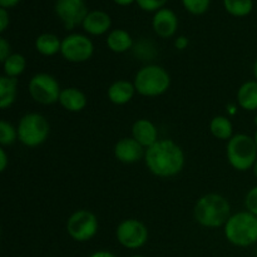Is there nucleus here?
<instances>
[{
    "instance_id": "obj_21",
    "label": "nucleus",
    "mask_w": 257,
    "mask_h": 257,
    "mask_svg": "<svg viewBox=\"0 0 257 257\" xmlns=\"http://www.w3.org/2000/svg\"><path fill=\"white\" fill-rule=\"evenodd\" d=\"M35 47L43 55H54L62 48V42L54 34H42L37 38Z\"/></svg>"
},
{
    "instance_id": "obj_24",
    "label": "nucleus",
    "mask_w": 257,
    "mask_h": 257,
    "mask_svg": "<svg viewBox=\"0 0 257 257\" xmlns=\"http://www.w3.org/2000/svg\"><path fill=\"white\" fill-rule=\"evenodd\" d=\"M25 58L20 54H12L4 62V70L8 77L15 78L22 74L25 69Z\"/></svg>"
},
{
    "instance_id": "obj_10",
    "label": "nucleus",
    "mask_w": 257,
    "mask_h": 257,
    "mask_svg": "<svg viewBox=\"0 0 257 257\" xmlns=\"http://www.w3.org/2000/svg\"><path fill=\"white\" fill-rule=\"evenodd\" d=\"M148 238V230L141 221L125 220L118 226L117 240L127 248L142 247Z\"/></svg>"
},
{
    "instance_id": "obj_36",
    "label": "nucleus",
    "mask_w": 257,
    "mask_h": 257,
    "mask_svg": "<svg viewBox=\"0 0 257 257\" xmlns=\"http://www.w3.org/2000/svg\"><path fill=\"white\" fill-rule=\"evenodd\" d=\"M252 170H253V173H255V176L257 177V160H256V162L253 163V166H252Z\"/></svg>"
},
{
    "instance_id": "obj_27",
    "label": "nucleus",
    "mask_w": 257,
    "mask_h": 257,
    "mask_svg": "<svg viewBox=\"0 0 257 257\" xmlns=\"http://www.w3.org/2000/svg\"><path fill=\"white\" fill-rule=\"evenodd\" d=\"M136 2L145 12H158L160 9H162L167 0H136Z\"/></svg>"
},
{
    "instance_id": "obj_5",
    "label": "nucleus",
    "mask_w": 257,
    "mask_h": 257,
    "mask_svg": "<svg viewBox=\"0 0 257 257\" xmlns=\"http://www.w3.org/2000/svg\"><path fill=\"white\" fill-rule=\"evenodd\" d=\"M227 158L233 168L247 171L257 160V146L255 138L247 135H236L228 141Z\"/></svg>"
},
{
    "instance_id": "obj_6",
    "label": "nucleus",
    "mask_w": 257,
    "mask_h": 257,
    "mask_svg": "<svg viewBox=\"0 0 257 257\" xmlns=\"http://www.w3.org/2000/svg\"><path fill=\"white\" fill-rule=\"evenodd\" d=\"M49 131V123L43 115L30 113L20 119L18 125V137L28 147H37L47 140Z\"/></svg>"
},
{
    "instance_id": "obj_9",
    "label": "nucleus",
    "mask_w": 257,
    "mask_h": 257,
    "mask_svg": "<svg viewBox=\"0 0 257 257\" xmlns=\"http://www.w3.org/2000/svg\"><path fill=\"white\" fill-rule=\"evenodd\" d=\"M93 43L89 38L82 34H70L62 40L60 53L67 60L73 63L85 62L93 54Z\"/></svg>"
},
{
    "instance_id": "obj_20",
    "label": "nucleus",
    "mask_w": 257,
    "mask_h": 257,
    "mask_svg": "<svg viewBox=\"0 0 257 257\" xmlns=\"http://www.w3.org/2000/svg\"><path fill=\"white\" fill-rule=\"evenodd\" d=\"M133 40L130 33L123 29H115L109 33L107 38V45L115 53H124L132 47Z\"/></svg>"
},
{
    "instance_id": "obj_28",
    "label": "nucleus",
    "mask_w": 257,
    "mask_h": 257,
    "mask_svg": "<svg viewBox=\"0 0 257 257\" xmlns=\"http://www.w3.org/2000/svg\"><path fill=\"white\" fill-rule=\"evenodd\" d=\"M245 205L246 208L248 210V212L257 216V186L247 193L245 200Z\"/></svg>"
},
{
    "instance_id": "obj_23",
    "label": "nucleus",
    "mask_w": 257,
    "mask_h": 257,
    "mask_svg": "<svg viewBox=\"0 0 257 257\" xmlns=\"http://www.w3.org/2000/svg\"><path fill=\"white\" fill-rule=\"evenodd\" d=\"M223 5L228 14L233 17H246L252 12V0H223Z\"/></svg>"
},
{
    "instance_id": "obj_26",
    "label": "nucleus",
    "mask_w": 257,
    "mask_h": 257,
    "mask_svg": "<svg viewBox=\"0 0 257 257\" xmlns=\"http://www.w3.org/2000/svg\"><path fill=\"white\" fill-rule=\"evenodd\" d=\"M211 0H182L183 7L193 15H201L210 8Z\"/></svg>"
},
{
    "instance_id": "obj_17",
    "label": "nucleus",
    "mask_w": 257,
    "mask_h": 257,
    "mask_svg": "<svg viewBox=\"0 0 257 257\" xmlns=\"http://www.w3.org/2000/svg\"><path fill=\"white\" fill-rule=\"evenodd\" d=\"M59 102L69 112H80L87 104V98L77 88H67L60 93Z\"/></svg>"
},
{
    "instance_id": "obj_18",
    "label": "nucleus",
    "mask_w": 257,
    "mask_h": 257,
    "mask_svg": "<svg viewBox=\"0 0 257 257\" xmlns=\"http://www.w3.org/2000/svg\"><path fill=\"white\" fill-rule=\"evenodd\" d=\"M238 104L246 110L257 109V80L246 82L237 92Z\"/></svg>"
},
{
    "instance_id": "obj_12",
    "label": "nucleus",
    "mask_w": 257,
    "mask_h": 257,
    "mask_svg": "<svg viewBox=\"0 0 257 257\" xmlns=\"http://www.w3.org/2000/svg\"><path fill=\"white\" fill-rule=\"evenodd\" d=\"M152 24L157 35L161 38H171L177 30L178 20L172 10L162 8L156 12Z\"/></svg>"
},
{
    "instance_id": "obj_33",
    "label": "nucleus",
    "mask_w": 257,
    "mask_h": 257,
    "mask_svg": "<svg viewBox=\"0 0 257 257\" xmlns=\"http://www.w3.org/2000/svg\"><path fill=\"white\" fill-rule=\"evenodd\" d=\"M188 44V40L187 38L185 37H180L177 38V40H176V47L178 48V49H185L186 47H187Z\"/></svg>"
},
{
    "instance_id": "obj_2",
    "label": "nucleus",
    "mask_w": 257,
    "mask_h": 257,
    "mask_svg": "<svg viewBox=\"0 0 257 257\" xmlns=\"http://www.w3.org/2000/svg\"><path fill=\"white\" fill-rule=\"evenodd\" d=\"M231 207L225 197L210 193L197 201L195 206V218L205 227H220L226 225L231 217Z\"/></svg>"
},
{
    "instance_id": "obj_32",
    "label": "nucleus",
    "mask_w": 257,
    "mask_h": 257,
    "mask_svg": "<svg viewBox=\"0 0 257 257\" xmlns=\"http://www.w3.org/2000/svg\"><path fill=\"white\" fill-rule=\"evenodd\" d=\"M20 0H0V7L8 9V8H13L17 4H19Z\"/></svg>"
},
{
    "instance_id": "obj_38",
    "label": "nucleus",
    "mask_w": 257,
    "mask_h": 257,
    "mask_svg": "<svg viewBox=\"0 0 257 257\" xmlns=\"http://www.w3.org/2000/svg\"><path fill=\"white\" fill-rule=\"evenodd\" d=\"M255 142H256V146H257V132H256V135H255Z\"/></svg>"
},
{
    "instance_id": "obj_11",
    "label": "nucleus",
    "mask_w": 257,
    "mask_h": 257,
    "mask_svg": "<svg viewBox=\"0 0 257 257\" xmlns=\"http://www.w3.org/2000/svg\"><path fill=\"white\" fill-rule=\"evenodd\" d=\"M55 13L60 18L68 30L83 24L88 15L84 0H57Z\"/></svg>"
},
{
    "instance_id": "obj_35",
    "label": "nucleus",
    "mask_w": 257,
    "mask_h": 257,
    "mask_svg": "<svg viewBox=\"0 0 257 257\" xmlns=\"http://www.w3.org/2000/svg\"><path fill=\"white\" fill-rule=\"evenodd\" d=\"M113 2L118 5H122V7H127V5H131L136 0H113Z\"/></svg>"
},
{
    "instance_id": "obj_14",
    "label": "nucleus",
    "mask_w": 257,
    "mask_h": 257,
    "mask_svg": "<svg viewBox=\"0 0 257 257\" xmlns=\"http://www.w3.org/2000/svg\"><path fill=\"white\" fill-rule=\"evenodd\" d=\"M82 25L85 32L89 34L102 35L109 30L110 25H112V19L107 13L102 12V10H93V12L88 13Z\"/></svg>"
},
{
    "instance_id": "obj_22",
    "label": "nucleus",
    "mask_w": 257,
    "mask_h": 257,
    "mask_svg": "<svg viewBox=\"0 0 257 257\" xmlns=\"http://www.w3.org/2000/svg\"><path fill=\"white\" fill-rule=\"evenodd\" d=\"M211 133L215 136L218 140H228V138H232V123L230 122V119L226 117H215L211 120L210 124Z\"/></svg>"
},
{
    "instance_id": "obj_25",
    "label": "nucleus",
    "mask_w": 257,
    "mask_h": 257,
    "mask_svg": "<svg viewBox=\"0 0 257 257\" xmlns=\"http://www.w3.org/2000/svg\"><path fill=\"white\" fill-rule=\"evenodd\" d=\"M17 137L18 131H15V128L10 123L2 120L0 122V143L3 146H9L14 143Z\"/></svg>"
},
{
    "instance_id": "obj_13",
    "label": "nucleus",
    "mask_w": 257,
    "mask_h": 257,
    "mask_svg": "<svg viewBox=\"0 0 257 257\" xmlns=\"http://www.w3.org/2000/svg\"><path fill=\"white\" fill-rule=\"evenodd\" d=\"M114 155L123 163H136L142 158L143 147L135 138H123L115 145Z\"/></svg>"
},
{
    "instance_id": "obj_16",
    "label": "nucleus",
    "mask_w": 257,
    "mask_h": 257,
    "mask_svg": "<svg viewBox=\"0 0 257 257\" xmlns=\"http://www.w3.org/2000/svg\"><path fill=\"white\" fill-rule=\"evenodd\" d=\"M135 84L128 80H118L114 82L108 89V98L114 104H125L132 99L135 94Z\"/></svg>"
},
{
    "instance_id": "obj_15",
    "label": "nucleus",
    "mask_w": 257,
    "mask_h": 257,
    "mask_svg": "<svg viewBox=\"0 0 257 257\" xmlns=\"http://www.w3.org/2000/svg\"><path fill=\"white\" fill-rule=\"evenodd\" d=\"M133 138L140 143L142 147L150 148L157 142L158 132L156 125L148 119H140L133 124L132 128Z\"/></svg>"
},
{
    "instance_id": "obj_3",
    "label": "nucleus",
    "mask_w": 257,
    "mask_h": 257,
    "mask_svg": "<svg viewBox=\"0 0 257 257\" xmlns=\"http://www.w3.org/2000/svg\"><path fill=\"white\" fill-rule=\"evenodd\" d=\"M225 235L236 246H250L257 241V216L250 212H238L228 218Z\"/></svg>"
},
{
    "instance_id": "obj_1",
    "label": "nucleus",
    "mask_w": 257,
    "mask_h": 257,
    "mask_svg": "<svg viewBox=\"0 0 257 257\" xmlns=\"http://www.w3.org/2000/svg\"><path fill=\"white\" fill-rule=\"evenodd\" d=\"M148 170L160 177H172L181 172L185 165V155L178 145L171 140L157 141L146 151Z\"/></svg>"
},
{
    "instance_id": "obj_4",
    "label": "nucleus",
    "mask_w": 257,
    "mask_h": 257,
    "mask_svg": "<svg viewBox=\"0 0 257 257\" xmlns=\"http://www.w3.org/2000/svg\"><path fill=\"white\" fill-rule=\"evenodd\" d=\"M170 74L158 65H147L137 73L135 88L140 94L146 97L161 95L170 88Z\"/></svg>"
},
{
    "instance_id": "obj_8",
    "label": "nucleus",
    "mask_w": 257,
    "mask_h": 257,
    "mask_svg": "<svg viewBox=\"0 0 257 257\" xmlns=\"http://www.w3.org/2000/svg\"><path fill=\"white\" fill-rule=\"evenodd\" d=\"M67 230L75 241H88L97 233L98 220L90 211H77L68 220Z\"/></svg>"
},
{
    "instance_id": "obj_31",
    "label": "nucleus",
    "mask_w": 257,
    "mask_h": 257,
    "mask_svg": "<svg viewBox=\"0 0 257 257\" xmlns=\"http://www.w3.org/2000/svg\"><path fill=\"white\" fill-rule=\"evenodd\" d=\"M8 165V157L4 150H0V171H5Z\"/></svg>"
},
{
    "instance_id": "obj_19",
    "label": "nucleus",
    "mask_w": 257,
    "mask_h": 257,
    "mask_svg": "<svg viewBox=\"0 0 257 257\" xmlns=\"http://www.w3.org/2000/svg\"><path fill=\"white\" fill-rule=\"evenodd\" d=\"M18 92L17 78L5 77L0 78V107L8 108L14 103Z\"/></svg>"
},
{
    "instance_id": "obj_40",
    "label": "nucleus",
    "mask_w": 257,
    "mask_h": 257,
    "mask_svg": "<svg viewBox=\"0 0 257 257\" xmlns=\"http://www.w3.org/2000/svg\"><path fill=\"white\" fill-rule=\"evenodd\" d=\"M132 257H145V256H138V255H137V256H132Z\"/></svg>"
},
{
    "instance_id": "obj_34",
    "label": "nucleus",
    "mask_w": 257,
    "mask_h": 257,
    "mask_svg": "<svg viewBox=\"0 0 257 257\" xmlns=\"http://www.w3.org/2000/svg\"><path fill=\"white\" fill-rule=\"evenodd\" d=\"M90 257H117V256H114L113 253L108 252V251H99V252L93 253Z\"/></svg>"
},
{
    "instance_id": "obj_39",
    "label": "nucleus",
    "mask_w": 257,
    "mask_h": 257,
    "mask_svg": "<svg viewBox=\"0 0 257 257\" xmlns=\"http://www.w3.org/2000/svg\"><path fill=\"white\" fill-rule=\"evenodd\" d=\"M255 124L257 125V115H256V118H255Z\"/></svg>"
},
{
    "instance_id": "obj_30",
    "label": "nucleus",
    "mask_w": 257,
    "mask_h": 257,
    "mask_svg": "<svg viewBox=\"0 0 257 257\" xmlns=\"http://www.w3.org/2000/svg\"><path fill=\"white\" fill-rule=\"evenodd\" d=\"M9 25V14H8L7 9L2 8L0 9V32H4Z\"/></svg>"
},
{
    "instance_id": "obj_29",
    "label": "nucleus",
    "mask_w": 257,
    "mask_h": 257,
    "mask_svg": "<svg viewBox=\"0 0 257 257\" xmlns=\"http://www.w3.org/2000/svg\"><path fill=\"white\" fill-rule=\"evenodd\" d=\"M10 55V44L5 38H0V60L4 63Z\"/></svg>"
},
{
    "instance_id": "obj_41",
    "label": "nucleus",
    "mask_w": 257,
    "mask_h": 257,
    "mask_svg": "<svg viewBox=\"0 0 257 257\" xmlns=\"http://www.w3.org/2000/svg\"><path fill=\"white\" fill-rule=\"evenodd\" d=\"M256 257H257V251H256Z\"/></svg>"
},
{
    "instance_id": "obj_37",
    "label": "nucleus",
    "mask_w": 257,
    "mask_h": 257,
    "mask_svg": "<svg viewBox=\"0 0 257 257\" xmlns=\"http://www.w3.org/2000/svg\"><path fill=\"white\" fill-rule=\"evenodd\" d=\"M253 74H255V78H256V80H257V60H256L255 65H253Z\"/></svg>"
},
{
    "instance_id": "obj_7",
    "label": "nucleus",
    "mask_w": 257,
    "mask_h": 257,
    "mask_svg": "<svg viewBox=\"0 0 257 257\" xmlns=\"http://www.w3.org/2000/svg\"><path fill=\"white\" fill-rule=\"evenodd\" d=\"M29 93L40 104H53L60 97V88L57 80L49 74L40 73L34 75L29 83Z\"/></svg>"
}]
</instances>
